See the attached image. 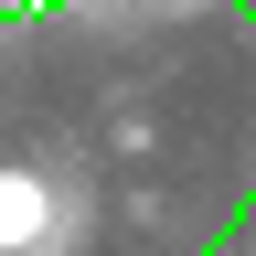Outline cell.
<instances>
[{
  "label": "cell",
  "instance_id": "7a4b0ae2",
  "mask_svg": "<svg viewBox=\"0 0 256 256\" xmlns=\"http://www.w3.org/2000/svg\"><path fill=\"white\" fill-rule=\"evenodd\" d=\"M11 11H64V0H11Z\"/></svg>",
  "mask_w": 256,
  "mask_h": 256
},
{
  "label": "cell",
  "instance_id": "6da1fadb",
  "mask_svg": "<svg viewBox=\"0 0 256 256\" xmlns=\"http://www.w3.org/2000/svg\"><path fill=\"white\" fill-rule=\"evenodd\" d=\"M64 235V192L32 160H0V256H43Z\"/></svg>",
  "mask_w": 256,
  "mask_h": 256
}]
</instances>
